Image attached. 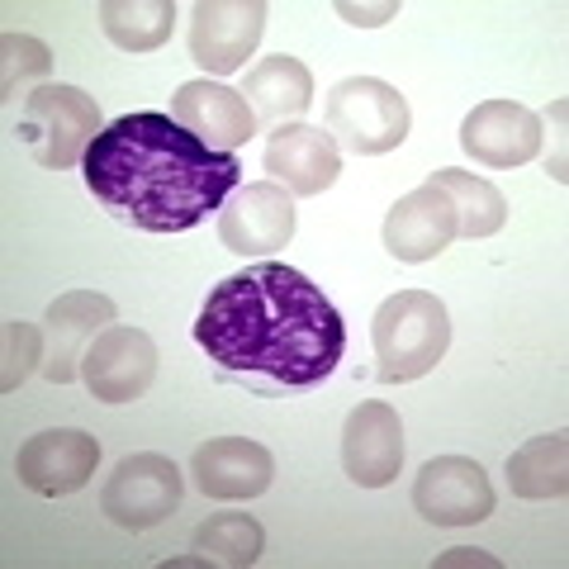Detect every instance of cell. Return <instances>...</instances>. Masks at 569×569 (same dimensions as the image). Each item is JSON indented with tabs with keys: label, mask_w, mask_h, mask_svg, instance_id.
<instances>
[{
	"label": "cell",
	"mask_w": 569,
	"mask_h": 569,
	"mask_svg": "<svg viewBox=\"0 0 569 569\" xmlns=\"http://www.w3.org/2000/svg\"><path fill=\"white\" fill-rule=\"evenodd\" d=\"M456 242V204L437 181H427L418 190H408L403 200L389 209L385 219V247L389 257H399L408 266L437 261Z\"/></svg>",
	"instance_id": "obj_15"
},
{
	"label": "cell",
	"mask_w": 569,
	"mask_h": 569,
	"mask_svg": "<svg viewBox=\"0 0 569 569\" xmlns=\"http://www.w3.org/2000/svg\"><path fill=\"white\" fill-rule=\"evenodd\" d=\"M266 171L271 181L284 186L299 200H313L337 186L342 176V152H337L332 133L313 129V123H284L266 138Z\"/></svg>",
	"instance_id": "obj_14"
},
{
	"label": "cell",
	"mask_w": 569,
	"mask_h": 569,
	"mask_svg": "<svg viewBox=\"0 0 569 569\" xmlns=\"http://www.w3.org/2000/svg\"><path fill=\"white\" fill-rule=\"evenodd\" d=\"M376 376L385 385H408L422 380L427 370H437V361L451 347V313L437 295L427 290H399L376 309Z\"/></svg>",
	"instance_id": "obj_3"
},
{
	"label": "cell",
	"mask_w": 569,
	"mask_h": 569,
	"mask_svg": "<svg viewBox=\"0 0 569 569\" xmlns=\"http://www.w3.org/2000/svg\"><path fill=\"white\" fill-rule=\"evenodd\" d=\"M295 238V194L276 181H252L228 194L219 213V242L233 257L266 261Z\"/></svg>",
	"instance_id": "obj_7"
},
{
	"label": "cell",
	"mask_w": 569,
	"mask_h": 569,
	"mask_svg": "<svg viewBox=\"0 0 569 569\" xmlns=\"http://www.w3.org/2000/svg\"><path fill=\"white\" fill-rule=\"evenodd\" d=\"M48 71H52L48 43L29 39V33H6L0 39V100L6 104L29 100L33 86L48 81Z\"/></svg>",
	"instance_id": "obj_24"
},
{
	"label": "cell",
	"mask_w": 569,
	"mask_h": 569,
	"mask_svg": "<svg viewBox=\"0 0 569 569\" xmlns=\"http://www.w3.org/2000/svg\"><path fill=\"white\" fill-rule=\"evenodd\" d=\"M100 466V441L77 427H58V432H39L29 437L20 456H14V475L20 485L58 498V493H77L81 485H91V475Z\"/></svg>",
	"instance_id": "obj_12"
},
{
	"label": "cell",
	"mask_w": 569,
	"mask_h": 569,
	"mask_svg": "<svg viewBox=\"0 0 569 569\" xmlns=\"http://www.w3.org/2000/svg\"><path fill=\"white\" fill-rule=\"evenodd\" d=\"M20 142L33 152L39 167H81L91 142L104 133L100 104L96 96H86L81 86H39L24 104H20V123H14Z\"/></svg>",
	"instance_id": "obj_4"
},
{
	"label": "cell",
	"mask_w": 569,
	"mask_h": 569,
	"mask_svg": "<svg viewBox=\"0 0 569 569\" xmlns=\"http://www.w3.org/2000/svg\"><path fill=\"white\" fill-rule=\"evenodd\" d=\"M48 361V351H43V332L24 323V318H10L6 323V370H0V389L6 395H14L24 380H29V370Z\"/></svg>",
	"instance_id": "obj_25"
},
{
	"label": "cell",
	"mask_w": 569,
	"mask_h": 569,
	"mask_svg": "<svg viewBox=\"0 0 569 569\" xmlns=\"http://www.w3.org/2000/svg\"><path fill=\"white\" fill-rule=\"evenodd\" d=\"M86 190L142 233H186L242 186L238 152H213L171 114L138 110L91 142L81 162Z\"/></svg>",
	"instance_id": "obj_2"
},
{
	"label": "cell",
	"mask_w": 569,
	"mask_h": 569,
	"mask_svg": "<svg viewBox=\"0 0 569 569\" xmlns=\"http://www.w3.org/2000/svg\"><path fill=\"white\" fill-rule=\"evenodd\" d=\"M337 14H342L347 24L376 29V24H385V20H395V14H399V0H385V6H351V0H337Z\"/></svg>",
	"instance_id": "obj_26"
},
{
	"label": "cell",
	"mask_w": 569,
	"mask_h": 569,
	"mask_svg": "<svg viewBox=\"0 0 569 569\" xmlns=\"http://www.w3.org/2000/svg\"><path fill=\"white\" fill-rule=\"evenodd\" d=\"M493 485L479 460L437 456L413 479V512L432 527H475L493 512Z\"/></svg>",
	"instance_id": "obj_8"
},
{
	"label": "cell",
	"mask_w": 569,
	"mask_h": 569,
	"mask_svg": "<svg viewBox=\"0 0 569 569\" xmlns=\"http://www.w3.org/2000/svg\"><path fill=\"white\" fill-rule=\"evenodd\" d=\"M190 475H194V485H200L204 498L242 503V498H257V493L271 489L276 456L252 437H213L194 451Z\"/></svg>",
	"instance_id": "obj_17"
},
{
	"label": "cell",
	"mask_w": 569,
	"mask_h": 569,
	"mask_svg": "<svg viewBox=\"0 0 569 569\" xmlns=\"http://www.w3.org/2000/svg\"><path fill=\"white\" fill-rule=\"evenodd\" d=\"M342 466L361 489L395 485L403 470V422L395 408L380 399L351 408V418L342 427Z\"/></svg>",
	"instance_id": "obj_13"
},
{
	"label": "cell",
	"mask_w": 569,
	"mask_h": 569,
	"mask_svg": "<svg viewBox=\"0 0 569 569\" xmlns=\"http://www.w3.org/2000/svg\"><path fill=\"white\" fill-rule=\"evenodd\" d=\"M432 181L451 194V204H456V238H493L498 228L508 223V200H503V190L489 186L485 176H475V171H451V167H441L432 171Z\"/></svg>",
	"instance_id": "obj_21"
},
{
	"label": "cell",
	"mask_w": 569,
	"mask_h": 569,
	"mask_svg": "<svg viewBox=\"0 0 569 569\" xmlns=\"http://www.w3.org/2000/svg\"><path fill=\"white\" fill-rule=\"evenodd\" d=\"M508 485L518 498L546 503V498L569 493V432H546L531 437L527 447L508 456Z\"/></svg>",
	"instance_id": "obj_20"
},
{
	"label": "cell",
	"mask_w": 569,
	"mask_h": 569,
	"mask_svg": "<svg viewBox=\"0 0 569 569\" xmlns=\"http://www.w3.org/2000/svg\"><path fill=\"white\" fill-rule=\"evenodd\" d=\"M181 493H186V479L171 456L138 451V456H123L114 475L104 479L100 512L123 531H148L181 508Z\"/></svg>",
	"instance_id": "obj_6"
},
{
	"label": "cell",
	"mask_w": 569,
	"mask_h": 569,
	"mask_svg": "<svg viewBox=\"0 0 569 569\" xmlns=\"http://www.w3.org/2000/svg\"><path fill=\"white\" fill-rule=\"evenodd\" d=\"M100 29L123 52H152L171 39L176 29V0H104Z\"/></svg>",
	"instance_id": "obj_22"
},
{
	"label": "cell",
	"mask_w": 569,
	"mask_h": 569,
	"mask_svg": "<svg viewBox=\"0 0 569 569\" xmlns=\"http://www.w3.org/2000/svg\"><path fill=\"white\" fill-rule=\"evenodd\" d=\"M328 133L337 142V152L351 157H385L395 152L399 142L408 138V100L380 77H347L337 81L328 100Z\"/></svg>",
	"instance_id": "obj_5"
},
{
	"label": "cell",
	"mask_w": 569,
	"mask_h": 569,
	"mask_svg": "<svg viewBox=\"0 0 569 569\" xmlns=\"http://www.w3.org/2000/svg\"><path fill=\"white\" fill-rule=\"evenodd\" d=\"M437 565H489V569H493L498 560H493V556H470V550H466V556H441Z\"/></svg>",
	"instance_id": "obj_27"
},
{
	"label": "cell",
	"mask_w": 569,
	"mask_h": 569,
	"mask_svg": "<svg viewBox=\"0 0 569 569\" xmlns=\"http://www.w3.org/2000/svg\"><path fill=\"white\" fill-rule=\"evenodd\" d=\"M460 148L479 167H493V171L527 167L541 152V114L518 100H485L460 123Z\"/></svg>",
	"instance_id": "obj_11"
},
{
	"label": "cell",
	"mask_w": 569,
	"mask_h": 569,
	"mask_svg": "<svg viewBox=\"0 0 569 569\" xmlns=\"http://www.w3.org/2000/svg\"><path fill=\"white\" fill-rule=\"evenodd\" d=\"M81 380L100 403H133L157 380V347L142 328H104L81 356Z\"/></svg>",
	"instance_id": "obj_10"
},
{
	"label": "cell",
	"mask_w": 569,
	"mask_h": 569,
	"mask_svg": "<svg viewBox=\"0 0 569 569\" xmlns=\"http://www.w3.org/2000/svg\"><path fill=\"white\" fill-rule=\"evenodd\" d=\"M194 342L228 376H266L284 389H309L347 356V323L305 271L257 261L209 290Z\"/></svg>",
	"instance_id": "obj_1"
},
{
	"label": "cell",
	"mask_w": 569,
	"mask_h": 569,
	"mask_svg": "<svg viewBox=\"0 0 569 569\" xmlns=\"http://www.w3.org/2000/svg\"><path fill=\"white\" fill-rule=\"evenodd\" d=\"M171 119L186 123V129L209 142L213 152H238L247 138H257V114L252 104H247L242 91H233V86L223 81H186L181 91H176L171 100Z\"/></svg>",
	"instance_id": "obj_16"
},
{
	"label": "cell",
	"mask_w": 569,
	"mask_h": 569,
	"mask_svg": "<svg viewBox=\"0 0 569 569\" xmlns=\"http://www.w3.org/2000/svg\"><path fill=\"white\" fill-rule=\"evenodd\" d=\"M48 361L43 376L52 385H67L81 376V356L96 342L104 328H114V299H104L96 290H71L48 305Z\"/></svg>",
	"instance_id": "obj_18"
},
{
	"label": "cell",
	"mask_w": 569,
	"mask_h": 569,
	"mask_svg": "<svg viewBox=\"0 0 569 569\" xmlns=\"http://www.w3.org/2000/svg\"><path fill=\"white\" fill-rule=\"evenodd\" d=\"M242 96L252 104L257 123H276L284 129L290 119H299L313 104V71L290 58V52H276V58H261L242 81Z\"/></svg>",
	"instance_id": "obj_19"
},
{
	"label": "cell",
	"mask_w": 569,
	"mask_h": 569,
	"mask_svg": "<svg viewBox=\"0 0 569 569\" xmlns=\"http://www.w3.org/2000/svg\"><path fill=\"white\" fill-rule=\"evenodd\" d=\"M266 33V6L261 0H200L190 10V58L209 77H233L247 67Z\"/></svg>",
	"instance_id": "obj_9"
},
{
	"label": "cell",
	"mask_w": 569,
	"mask_h": 569,
	"mask_svg": "<svg viewBox=\"0 0 569 569\" xmlns=\"http://www.w3.org/2000/svg\"><path fill=\"white\" fill-rule=\"evenodd\" d=\"M194 550L209 560V565H223V569H247L261 560L266 550V531L252 512H213V518L194 531Z\"/></svg>",
	"instance_id": "obj_23"
}]
</instances>
